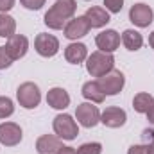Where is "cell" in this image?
Segmentation results:
<instances>
[{
	"mask_svg": "<svg viewBox=\"0 0 154 154\" xmlns=\"http://www.w3.org/2000/svg\"><path fill=\"white\" fill-rule=\"evenodd\" d=\"M77 9L75 0H57L47 13H45V25L52 31H59L65 29V25L68 23V20L74 18Z\"/></svg>",
	"mask_w": 154,
	"mask_h": 154,
	"instance_id": "6da1fadb",
	"label": "cell"
},
{
	"mask_svg": "<svg viewBox=\"0 0 154 154\" xmlns=\"http://www.w3.org/2000/svg\"><path fill=\"white\" fill-rule=\"evenodd\" d=\"M113 68H115L113 54L97 50V52H91L86 57V72L91 77H102V75H106L108 72H111Z\"/></svg>",
	"mask_w": 154,
	"mask_h": 154,
	"instance_id": "7a4b0ae2",
	"label": "cell"
},
{
	"mask_svg": "<svg viewBox=\"0 0 154 154\" xmlns=\"http://www.w3.org/2000/svg\"><path fill=\"white\" fill-rule=\"evenodd\" d=\"M16 99L20 102L22 108L25 109H34L38 108L39 102H41V91H39L38 84L27 81V82H22L16 90Z\"/></svg>",
	"mask_w": 154,
	"mask_h": 154,
	"instance_id": "3957f363",
	"label": "cell"
},
{
	"mask_svg": "<svg viewBox=\"0 0 154 154\" xmlns=\"http://www.w3.org/2000/svg\"><path fill=\"white\" fill-rule=\"evenodd\" d=\"M52 127H54V133L56 136H59L61 140H75L77 134H79V127H77V122L74 120V116L66 115V113H61L54 118L52 122Z\"/></svg>",
	"mask_w": 154,
	"mask_h": 154,
	"instance_id": "277c9868",
	"label": "cell"
},
{
	"mask_svg": "<svg viewBox=\"0 0 154 154\" xmlns=\"http://www.w3.org/2000/svg\"><path fill=\"white\" fill-rule=\"evenodd\" d=\"M97 82H99L100 90L104 91V95L113 97V95H118V93L122 91V88H124V84H125V77H124V74H122L120 70H115V68H113V70L108 72L106 75L99 77Z\"/></svg>",
	"mask_w": 154,
	"mask_h": 154,
	"instance_id": "5b68a950",
	"label": "cell"
},
{
	"mask_svg": "<svg viewBox=\"0 0 154 154\" xmlns=\"http://www.w3.org/2000/svg\"><path fill=\"white\" fill-rule=\"evenodd\" d=\"M75 118L82 127H95L100 122V111L97 106H93V102H82L79 104L75 109Z\"/></svg>",
	"mask_w": 154,
	"mask_h": 154,
	"instance_id": "8992f818",
	"label": "cell"
},
{
	"mask_svg": "<svg viewBox=\"0 0 154 154\" xmlns=\"http://www.w3.org/2000/svg\"><path fill=\"white\" fill-rule=\"evenodd\" d=\"M34 48H36V52H38L39 56H43V57H54L59 52V39L56 38L54 34L41 32L34 39Z\"/></svg>",
	"mask_w": 154,
	"mask_h": 154,
	"instance_id": "52a82bcc",
	"label": "cell"
},
{
	"mask_svg": "<svg viewBox=\"0 0 154 154\" xmlns=\"http://www.w3.org/2000/svg\"><path fill=\"white\" fill-rule=\"evenodd\" d=\"M129 20L136 25V27H140V29H145V27H149L151 23H152L154 20V11L147 5V4H134L131 9H129Z\"/></svg>",
	"mask_w": 154,
	"mask_h": 154,
	"instance_id": "ba28073f",
	"label": "cell"
},
{
	"mask_svg": "<svg viewBox=\"0 0 154 154\" xmlns=\"http://www.w3.org/2000/svg\"><path fill=\"white\" fill-rule=\"evenodd\" d=\"M23 133L22 127L14 122H4L0 124V143L5 147H14L22 142Z\"/></svg>",
	"mask_w": 154,
	"mask_h": 154,
	"instance_id": "9c48e42d",
	"label": "cell"
},
{
	"mask_svg": "<svg viewBox=\"0 0 154 154\" xmlns=\"http://www.w3.org/2000/svg\"><path fill=\"white\" fill-rule=\"evenodd\" d=\"M90 23L84 16H74L72 20H68V23L65 25L63 32H65V38L68 39H79L82 36H86L90 32Z\"/></svg>",
	"mask_w": 154,
	"mask_h": 154,
	"instance_id": "30bf717a",
	"label": "cell"
},
{
	"mask_svg": "<svg viewBox=\"0 0 154 154\" xmlns=\"http://www.w3.org/2000/svg\"><path fill=\"white\" fill-rule=\"evenodd\" d=\"M95 45H97L99 50L108 52V54H113L116 48L120 47V34L116 31H113V29H106L100 34H97Z\"/></svg>",
	"mask_w": 154,
	"mask_h": 154,
	"instance_id": "8fae6325",
	"label": "cell"
},
{
	"mask_svg": "<svg viewBox=\"0 0 154 154\" xmlns=\"http://www.w3.org/2000/svg\"><path fill=\"white\" fill-rule=\"evenodd\" d=\"M127 120V115L122 108H116V106H109L106 108L102 113H100V122L106 125V127H111V129H116V127H122Z\"/></svg>",
	"mask_w": 154,
	"mask_h": 154,
	"instance_id": "7c38bea8",
	"label": "cell"
},
{
	"mask_svg": "<svg viewBox=\"0 0 154 154\" xmlns=\"http://www.w3.org/2000/svg\"><path fill=\"white\" fill-rule=\"evenodd\" d=\"M5 50L9 52V56L16 61L20 57H23L29 50V39L25 38L23 34H13L11 38H7L5 43Z\"/></svg>",
	"mask_w": 154,
	"mask_h": 154,
	"instance_id": "4fadbf2b",
	"label": "cell"
},
{
	"mask_svg": "<svg viewBox=\"0 0 154 154\" xmlns=\"http://www.w3.org/2000/svg\"><path fill=\"white\" fill-rule=\"evenodd\" d=\"M84 18L88 20V23H90L91 29H100V27L108 25V22L111 20V18H109V13H108L104 7H99V5L88 7Z\"/></svg>",
	"mask_w": 154,
	"mask_h": 154,
	"instance_id": "5bb4252c",
	"label": "cell"
},
{
	"mask_svg": "<svg viewBox=\"0 0 154 154\" xmlns=\"http://www.w3.org/2000/svg\"><path fill=\"white\" fill-rule=\"evenodd\" d=\"M47 104L54 109H66L70 106V95L65 88H52L47 93Z\"/></svg>",
	"mask_w": 154,
	"mask_h": 154,
	"instance_id": "9a60e30c",
	"label": "cell"
},
{
	"mask_svg": "<svg viewBox=\"0 0 154 154\" xmlns=\"http://www.w3.org/2000/svg\"><path fill=\"white\" fill-rule=\"evenodd\" d=\"M63 147V142L56 134H43L36 140V151L38 154H56Z\"/></svg>",
	"mask_w": 154,
	"mask_h": 154,
	"instance_id": "2e32d148",
	"label": "cell"
},
{
	"mask_svg": "<svg viewBox=\"0 0 154 154\" xmlns=\"http://www.w3.org/2000/svg\"><path fill=\"white\" fill-rule=\"evenodd\" d=\"M88 57V48L84 43H70L66 48H65V59L72 65H79L82 61H86Z\"/></svg>",
	"mask_w": 154,
	"mask_h": 154,
	"instance_id": "e0dca14e",
	"label": "cell"
},
{
	"mask_svg": "<svg viewBox=\"0 0 154 154\" xmlns=\"http://www.w3.org/2000/svg\"><path fill=\"white\" fill-rule=\"evenodd\" d=\"M81 91H82V97H84L88 102H93V104H100V102L104 100V97H106L97 81H88V82H84Z\"/></svg>",
	"mask_w": 154,
	"mask_h": 154,
	"instance_id": "ac0fdd59",
	"label": "cell"
},
{
	"mask_svg": "<svg viewBox=\"0 0 154 154\" xmlns=\"http://www.w3.org/2000/svg\"><path fill=\"white\" fill-rule=\"evenodd\" d=\"M120 39H122L124 47H125L127 50H131V52L140 50L142 45H143V36H142L138 31H134V29H125V31L122 32V38Z\"/></svg>",
	"mask_w": 154,
	"mask_h": 154,
	"instance_id": "d6986e66",
	"label": "cell"
},
{
	"mask_svg": "<svg viewBox=\"0 0 154 154\" xmlns=\"http://www.w3.org/2000/svg\"><path fill=\"white\" fill-rule=\"evenodd\" d=\"M152 104H154V97L151 93H145V91L136 93L134 99H133V108H134L136 113H147Z\"/></svg>",
	"mask_w": 154,
	"mask_h": 154,
	"instance_id": "ffe728a7",
	"label": "cell"
},
{
	"mask_svg": "<svg viewBox=\"0 0 154 154\" xmlns=\"http://www.w3.org/2000/svg\"><path fill=\"white\" fill-rule=\"evenodd\" d=\"M16 32V22L7 13H0V38H11Z\"/></svg>",
	"mask_w": 154,
	"mask_h": 154,
	"instance_id": "44dd1931",
	"label": "cell"
},
{
	"mask_svg": "<svg viewBox=\"0 0 154 154\" xmlns=\"http://www.w3.org/2000/svg\"><path fill=\"white\" fill-rule=\"evenodd\" d=\"M75 151L77 154H102V145L99 142H88V143H82Z\"/></svg>",
	"mask_w": 154,
	"mask_h": 154,
	"instance_id": "7402d4cb",
	"label": "cell"
},
{
	"mask_svg": "<svg viewBox=\"0 0 154 154\" xmlns=\"http://www.w3.org/2000/svg\"><path fill=\"white\" fill-rule=\"evenodd\" d=\"M14 113V104L9 97H0V118H7Z\"/></svg>",
	"mask_w": 154,
	"mask_h": 154,
	"instance_id": "603a6c76",
	"label": "cell"
},
{
	"mask_svg": "<svg viewBox=\"0 0 154 154\" xmlns=\"http://www.w3.org/2000/svg\"><path fill=\"white\" fill-rule=\"evenodd\" d=\"M13 57L9 56V52L5 50V47H0V70H5L13 65Z\"/></svg>",
	"mask_w": 154,
	"mask_h": 154,
	"instance_id": "cb8c5ba5",
	"label": "cell"
},
{
	"mask_svg": "<svg viewBox=\"0 0 154 154\" xmlns=\"http://www.w3.org/2000/svg\"><path fill=\"white\" fill-rule=\"evenodd\" d=\"M104 5H106V11L108 13H120L122 7H124V0H104Z\"/></svg>",
	"mask_w": 154,
	"mask_h": 154,
	"instance_id": "d4e9b609",
	"label": "cell"
},
{
	"mask_svg": "<svg viewBox=\"0 0 154 154\" xmlns=\"http://www.w3.org/2000/svg\"><path fill=\"white\" fill-rule=\"evenodd\" d=\"M20 4L25 7V9H31V11H38L45 5V0H20Z\"/></svg>",
	"mask_w": 154,
	"mask_h": 154,
	"instance_id": "484cf974",
	"label": "cell"
},
{
	"mask_svg": "<svg viewBox=\"0 0 154 154\" xmlns=\"http://www.w3.org/2000/svg\"><path fill=\"white\" fill-rule=\"evenodd\" d=\"M127 154H149V143H138V145H131Z\"/></svg>",
	"mask_w": 154,
	"mask_h": 154,
	"instance_id": "4316f807",
	"label": "cell"
},
{
	"mask_svg": "<svg viewBox=\"0 0 154 154\" xmlns=\"http://www.w3.org/2000/svg\"><path fill=\"white\" fill-rule=\"evenodd\" d=\"M16 0H0V13H7L14 7Z\"/></svg>",
	"mask_w": 154,
	"mask_h": 154,
	"instance_id": "83f0119b",
	"label": "cell"
},
{
	"mask_svg": "<svg viewBox=\"0 0 154 154\" xmlns=\"http://www.w3.org/2000/svg\"><path fill=\"white\" fill-rule=\"evenodd\" d=\"M56 154H77V151L74 149V147H65V145H63Z\"/></svg>",
	"mask_w": 154,
	"mask_h": 154,
	"instance_id": "f1b7e54d",
	"label": "cell"
},
{
	"mask_svg": "<svg viewBox=\"0 0 154 154\" xmlns=\"http://www.w3.org/2000/svg\"><path fill=\"white\" fill-rule=\"evenodd\" d=\"M145 115H147V120H149L151 124H154V104L151 106V109H149V111H147Z\"/></svg>",
	"mask_w": 154,
	"mask_h": 154,
	"instance_id": "f546056e",
	"label": "cell"
},
{
	"mask_svg": "<svg viewBox=\"0 0 154 154\" xmlns=\"http://www.w3.org/2000/svg\"><path fill=\"white\" fill-rule=\"evenodd\" d=\"M149 45H151V47L154 48V31L151 32V36H149Z\"/></svg>",
	"mask_w": 154,
	"mask_h": 154,
	"instance_id": "4dcf8cb0",
	"label": "cell"
}]
</instances>
